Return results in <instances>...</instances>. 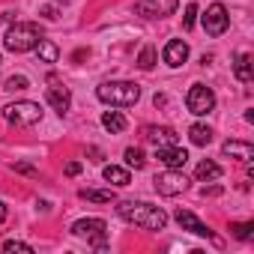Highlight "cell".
Wrapping results in <instances>:
<instances>
[{
    "label": "cell",
    "instance_id": "obj_1",
    "mask_svg": "<svg viewBox=\"0 0 254 254\" xmlns=\"http://www.w3.org/2000/svg\"><path fill=\"white\" fill-rule=\"evenodd\" d=\"M117 215L123 221L135 224V227H144V230H165V224H168V212L162 206H153V203H144V200L117 203Z\"/></svg>",
    "mask_w": 254,
    "mask_h": 254
},
{
    "label": "cell",
    "instance_id": "obj_2",
    "mask_svg": "<svg viewBox=\"0 0 254 254\" xmlns=\"http://www.w3.org/2000/svg\"><path fill=\"white\" fill-rule=\"evenodd\" d=\"M42 39H45V33H42V27H39L36 21H15V24L6 30V36H3V48L12 51V54H27V51H33Z\"/></svg>",
    "mask_w": 254,
    "mask_h": 254
},
{
    "label": "cell",
    "instance_id": "obj_3",
    "mask_svg": "<svg viewBox=\"0 0 254 254\" xmlns=\"http://www.w3.org/2000/svg\"><path fill=\"white\" fill-rule=\"evenodd\" d=\"M96 99L111 108H132L141 99V87L132 81H105V84H99Z\"/></svg>",
    "mask_w": 254,
    "mask_h": 254
},
{
    "label": "cell",
    "instance_id": "obj_4",
    "mask_svg": "<svg viewBox=\"0 0 254 254\" xmlns=\"http://www.w3.org/2000/svg\"><path fill=\"white\" fill-rule=\"evenodd\" d=\"M3 117H6V123H12V126H36L39 120H42V108H39V102H12V105H6L3 108Z\"/></svg>",
    "mask_w": 254,
    "mask_h": 254
},
{
    "label": "cell",
    "instance_id": "obj_5",
    "mask_svg": "<svg viewBox=\"0 0 254 254\" xmlns=\"http://www.w3.org/2000/svg\"><path fill=\"white\" fill-rule=\"evenodd\" d=\"M72 233H75V236H81V239H87L96 251H105V248H108V245H105L108 224H105L102 218H81V221H75V224H72Z\"/></svg>",
    "mask_w": 254,
    "mask_h": 254
},
{
    "label": "cell",
    "instance_id": "obj_6",
    "mask_svg": "<svg viewBox=\"0 0 254 254\" xmlns=\"http://www.w3.org/2000/svg\"><path fill=\"white\" fill-rule=\"evenodd\" d=\"M186 108H189L194 117H206V114H212V108H215V93H212L206 84H191V90H189V96H186Z\"/></svg>",
    "mask_w": 254,
    "mask_h": 254
},
{
    "label": "cell",
    "instance_id": "obj_7",
    "mask_svg": "<svg viewBox=\"0 0 254 254\" xmlns=\"http://www.w3.org/2000/svg\"><path fill=\"white\" fill-rule=\"evenodd\" d=\"M153 186H156V191H159L162 197H174V194H183V191L189 189V180H186V174H183V171L168 168V171L156 174Z\"/></svg>",
    "mask_w": 254,
    "mask_h": 254
},
{
    "label": "cell",
    "instance_id": "obj_8",
    "mask_svg": "<svg viewBox=\"0 0 254 254\" xmlns=\"http://www.w3.org/2000/svg\"><path fill=\"white\" fill-rule=\"evenodd\" d=\"M177 6H180V0H138L135 12L141 18H168L177 12Z\"/></svg>",
    "mask_w": 254,
    "mask_h": 254
},
{
    "label": "cell",
    "instance_id": "obj_9",
    "mask_svg": "<svg viewBox=\"0 0 254 254\" xmlns=\"http://www.w3.org/2000/svg\"><path fill=\"white\" fill-rule=\"evenodd\" d=\"M48 90H45V99H48V105L63 117L66 111H69V105H72V93H69V87L63 84V81H57V75H48Z\"/></svg>",
    "mask_w": 254,
    "mask_h": 254
},
{
    "label": "cell",
    "instance_id": "obj_10",
    "mask_svg": "<svg viewBox=\"0 0 254 254\" xmlns=\"http://www.w3.org/2000/svg\"><path fill=\"white\" fill-rule=\"evenodd\" d=\"M227 27H230V15H227L224 3H212V6L203 12V30H206L209 36H221Z\"/></svg>",
    "mask_w": 254,
    "mask_h": 254
},
{
    "label": "cell",
    "instance_id": "obj_11",
    "mask_svg": "<svg viewBox=\"0 0 254 254\" xmlns=\"http://www.w3.org/2000/svg\"><path fill=\"white\" fill-rule=\"evenodd\" d=\"M156 159H159L165 168L183 171V168H186V162H189V153H186L180 144H171V147H156Z\"/></svg>",
    "mask_w": 254,
    "mask_h": 254
},
{
    "label": "cell",
    "instance_id": "obj_12",
    "mask_svg": "<svg viewBox=\"0 0 254 254\" xmlns=\"http://www.w3.org/2000/svg\"><path fill=\"white\" fill-rule=\"evenodd\" d=\"M174 218H177V224H180L183 230H189V233H194V236H212V230H209L194 212H189V209H177Z\"/></svg>",
    "mask_w": 254,
    "mask_h": 254
},
{
    "label": "cell",
    "instance_id": "obj_13",
    "mask_svg": "<svg viewBox=\"0 0 254 254\" xmlns=\"http://www.w3.org/2000/svg\"><path fill=\"white\" fill-rule=\"evenodd\" d=\"M144 138H147L150 144H156V147H171V144L180 141L171 126H147V129H144Z\"/></svg>",
    "mask_w": 254,
    "mask_h": 254
},
{
    "label": "cell",
    "instance_id": "obj_14",
    "mask_svg": "<svg viewBox=\"0 0 254 254\" xmlns=\"http://www.w3.org/2000/svg\"><path fill=\"white\" fill-rule=\"evenodd\" d=\"M165 63L171 66V69H180L186 60H189V45L183 42V39H171L168 45H165Z\"/></svg>",
    "mask_w": 254,
    "mask_h": 254
},
{
    "label": "cell",
    "instance_id": "obj_15",
    "mask_svg": "<svg viewBox=\"0 0 254 254\" xmlns=\"http://www.w3.org/2000/svg\"><path fill=\"white\" fill-rule=\"evenodd\" d=\"M221 153L230 156V159H239V162H251L254 159V147L248 141H224Z\"/></svg>",
    "mask_w": 254,
    "mask_h": 254
},
{
    "label": "cell",
    "instance_id": "obj_16",
    "mask_svg": "<svg viewBox=\"0 0 254 254\" xmlns=\"http://www.w3.org/2000/svg\"><path fill=\"white\" fill-rule=\"evenodd\" d=\"M233 75H236L242 84H251V78H254V66H251V54H248V51L236 54V63H233Z\"/></svg>",
    "mask_w": 254,
    "mask_h": 254
},
{
    "label": "cell",
    "instance_id": "obj_17",
    "mask_svg": "<svg viewBox=\"0 0 254 254\" xmlns=\"http://www.w3.org/2000/svg\"><path fill=\"white\" fill-rule=\"evenodd\" d=\"M102 126H105V132H111V135H120V132H126V117L120 114V111H105L102 114Z\"/></svg>",
    "mask_w": 254,
    "mask_h": 254
},
{
    "label": "cell",
    "instance_id": "obj_18",
    "mask_svg": "<svg viewBox=\"0 0 254 254\" xmlns=\"http://www.w3.org/2000/svg\"><path fill=\"white\" fill-rule=\"evenodd\" d=\"M78 197L81 200H93V203H114L117 200L114 189H81Z\"/></svg>",
    "mask_w": 254,
    "mask_h": 254
},
{
    "label": "cell",
    "instance_id": "obj_19",
    "mask_svg": "<svg viewBox=\"0 0 254 254\" xmlns=\"http://www.w3.org/2000/svg\"><path fill=\"white\" fill-rule=\"evenodd\" d=\"M102 177L111 183V186H117V189H123V186H129V171L126 168H120V165H105V171H102Z\"/></svg>",
    "mask_w": 254,
    "mask_h": 254
},
{
    "label": "cell",
    "instance_id": "obj_20",
    "mask_svg": "<svg viewBox=\"0 0 254 254\" xmlns=\"http://www.w3.org/2000/svg\"><path fill=\"white\" fill-rule=\"evenodd\" d=\"M189 138H191L194 147H206L212 141V129H209V126H203V123H194L191 129H189Z\"/></svg>",
    "mask_w": 254,
    "mask_h": 254
},
{
    "label": "cell",
    "instance_id": "obj_21",
    "mask_svg": "<svg viewBox=\"0 0 254 254\" xmlns=\"http://www.w3.org/2000/svg\"><path fill=\"white\" fill-rule=\"evenodd\" d=\"M33 51L39 54V60H42V63H57V57H60V48H57L54 42H48V39H42Z\"/></svg>",
    "mask_w": 254,
    "mask_h": 254
},
{
    "label": "cell",
    "instance_id": "obj_22",
    "mask_svg": "<svg viewBox=\"0 0 254 254\" xmlns=\"http://www.w3.org/2000/svg\"><path fill=\"white\" fill-rule=\"evenodd\" d=\"M194 177H197V180H218V177H221V165H215V162H209V159H203V162L197 165V171H194Z\"/></svg>",
    "mask_w": 254,
    "mask_h": 254
},
{
    "label": "cell",
    "instance_id": "obj_23",
    "mask_svg": "<svg viewBox=\"0 0 254 254\" xmlns=\"http://www.w3.org/2000/svg\"><path fill=\"white\" fill-rule=\"evenodd\" d=\"M153 66H156V48H153V45H144V48H141V54H138V69L150 72Z\"/></svg>",
    "mask_w": 254,
    "mask_h": 254
},
{
    "label": "cell",
    "instance_id": "obj_24",
    "mask_svg": "<svg viewBox=\"0 0 254 254\" xmlns=\"http://www.w3.org/2000/svg\"><path fill=\"white\" fill-rule=\"evenodd\" d=\"M123 156H126V165H129V168H135V171H141V168L147 165V159H144V150H138V147H129V150L123 153Z\"/></svg>",
    "mask_w": 254,
    "mask_h": 254
},
{
    "label": "cell",
    "instance_id": "obj_25",
    "mask_svg": "<svg viewBox=\"0 0 254 254\" xmlns=\"http://www.w3.org/2000/svg\"><path fill=\"white\" fill-rule=\"evenodd\" d=\"M27 87H30V78H27V75H12V78H6V87H3V90L21 93V90H27Z\"/></svg>",
    "mask_w": 254,
    "mask_h": 254
},
{
    "label": "cell",
    "instance_id": "obj_26",
    "mask_svg": "<svg viewBox=\"0 0 254 254\" xmlns=\"http://www.w3.org/2000/svg\"><path fill=\"white\" fill-rule=\"evenodd\" d=\"M230 233L236 239H251L254 236V221H245V224H230Z\"/></svg>",
    "mask_w": 254,
    "mask_h": 254
},
{
    "label": "cell",
    "instance_id": "obj_27",
    "mask_svg": "<svg viewBox=\"0 0 254 254\" xmlns=\"http://www.w3.org/2000/svg\"><path fill=\"white\" fill-rule=\"evenodd\" d=\"M3 251H21V254H33V245H27V242H21V239H6L3 245H0Z\"/></svg>",
    "mask_w": 254,
    "mask_h": 254
},
{
    "label": "cell",
    "instance_id": "obj_28",
    "mask_svg": "<svg viewBox=\"0 0 254 254\" xmlns=\"http://www.w3.org/2000/svg\"><path fill=\"white\" fill-rule=\"evenodd\" d=\"M194 21H197V3H189V6H186V15H183V27L191 30Z\"/></svg>",
    "mask_w": 254,
    "mask_h": 254
},
{
    "label": "cell",
    "instance_id": "obj_29",
    "mask_svg": "<svg viewBox=\"0 0 254 254\" xmlns=\"http://www.w3.org/2000/svg\"><path fill=\"white\" fill-rule=\"evenodd\" d=\"M60 12H63V3H48V6H42V9H39V15H45L48 21L60 18Z\"/></svg>",
    "mask_w": 254,
    "mask_h": 254
},
{
    "label": "cell",
    "instance_id": "obj_30",
    "mask_svg": "<svg viewBox=\"0 0 254 254\" xmlns=\"http://www.w3.org/2000/svg\"><path fill=\"white\" fill-rule=\"evenodd\" d=\"M81 171H84V165H81V162H69V165H66V177H78Z\"/></svg>",
    "mask_w": 254,
    "mask_h": 254
},
{
    "label": "cell",
    "instance_id": "obj_31",
    "mask_svg": "<svg viewBox=\"0 0 254 254\" xmlns=\"http://www.w3.org/2000/svg\"><path fill=\"white\" fill-rule=\"evenodd\" d=\"M15 171H18V174H30V177H36V168H30V165H15Z\"/></svg>",
    "mask_w": 254,
    "mask_h": 254
},
{
    "label": "cell",
    "instance_id": "obj_32",
    "mask_svg": "<svg viewBox=\"0 0 254 254\" xmlns=\"http://www.w3.org/2000/svg\"><path fill=\"white\" fill-rule=\"evenodd\" d=\"M200 194H203V197H206V194H209V197H215V194H221V189H218V186H212V189H206V186H203V189H200Z\"/></svg>",
    "mask_w": 254,
    "mask_h": 254
},
{
    "label": "cell",
    "instance_id": "obj_33",
    "mask_svg": "<svg viewBox=\"0 0 254 254\" xmlns=\"http://www.w3.org/2000/svg\"><path fill=\"white\" fill-rule=\"evenodd\" d=\"M87 153H90V156H93V162H102V153H99V150H96V147H90V150H87Z\"/></svg>",
    "mask_w": 254,
    "mask_h": 254
},
{
    "label": "cell",
    "instance_id": "obj_34",
    "mask_svg": "<svg viewBox=\"0 0 254 254\" xmlns=\"http://www.w3.org/2000/svg\"><path fill=\"white\" fill-rule=\"evenodd\" d=\"M3 221H6V203L0 200V224H3Z\"/></svg>",
    "mask_w": 254,
    "mask_h": 254
}]
</instances>
